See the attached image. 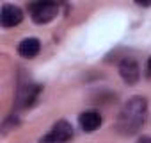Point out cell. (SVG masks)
<instances>
[{"instance_id":"6da1fadb","label":"cell","mask_w":151,"mask_h":143,"mask_svg":"<svg viewBox=\"0 0 151 143\" xmlns=\"http://www.w3.org/2000/svg\"><path fill=\"white\" fill-rule=\"evenodd\" d=\"M146 115H147V100L140 95L132 97L119 111L117 123H116L117 132L123 136H132L139 132V129L146 122Z\"/></svg>"},{"instance_id":"7a4b0ae2","label":"cell","mask_w":151,"mask_h":143,"mask_svg":"<svg viewBox=\"0 0 151 143\" xmlns=\"http://www.w3.org/2000/svg\"><path fill=\"white\" fill-rule=\"evenodd\" d=\"M29 13L36 23L43 25L52 22L59 15V6L55 2H34V4H29Z\"/></svg>"},{"instance_id":"3957f363","label":"cell","mask_w":151,"mask_h":143,"mask_svg":"<svg viewBox=\"0 0 151 143\" xmlns=\"http://www.w3.org/2000/svg\"><path fill=\"white\" fill-rule=\"evenodd\" d=\"M71 138H73V125L66 120H59L39 139V143H68Z\"/></svg>"},{"instance_id":"277c9868","label":"cell","mask_w":151,"mask_h":143,"mask_svg":"<svg viewBox=\"0 0 151 143\" xmlns=\"http://www.w3.org/2000/svg\"><path fill=\"white\" fill-rule=\"evenodd\" d=\"M43 86L36 84V82H25L18 86V95H16V102L20 107H30L34 106V102L37 100L39 93H41Z\"/></svg>"},{"instance_id":"5b68a950","label":"cell","mask_w":151,"mask_h":143,"mask_svg":"<svg viewBox=\"0 0 151 143\" xmlns=\"http://www.w3.org/2000/svg\"><path fill=\"white\" fill-rule=\"evenodd\" d=\"M119 75H121V79L128 86H133V84L139 82V79H140V68H139V64H137V61L133 57H124L119 63Z\"/></svg>"},{"instance_id":"8992f818","label":"cell","mask_w":151,"mask_h":143,"mask_svg":"<svg viewBox=\"0 0 151 143\" xmlns=\"http://www.w3.org/2000/svg\"><path fill=\"white\" fill-rule=\"evenodd\" d=\"M22 20H23V13H22L20 7L11 6V4H4L2 6V11H0V25H2L4 29L20 25Z\"/></svg>"},{"instance_id":"52a82bcc","label":"cell","mask_w":151,"mask_h":143,"mask_svg":"<svg viewBox=\"0 0 151 143\" xmlns=\"http://www.w3.org/2000/svg\"><path fill=\"white\" fill-rule=\"evenodd\" d=\"M101 115L98 111H84L78 116V123L86 132H94L100 125H101Z\"/></svg>"},{"instance_id":"ba28073f","label":"cell","mask_w":151,"mask_h":143,"mask_svg":"<svg viewBox=\"0 0 151 143\" xmlns=\"http://www.w3.org/2000/svg\"><path fill=\"white\" fill-rule=\"evenodd\" d=\"M39 50H41V41L37 38H25L18 45V54L22 57H27V59L36 57L39 54Z\"/></svg>"},{"instance_id":"9c48e42d","label":"cell","mask_w":151,"mask_h":143,"mask_svg":"<svg viewBox=\"0 0 151 143\" xmlns=\"http://www.w3.org/2000/svg\"><path fill=\"white\" fill-rule=\"evenodd\" d=\"M139 143H151V138H149V136H144V138L139 139Z\"/></svg>"},{"instance_id":"30bf717a","label":"cell","mask_w":151,"mask_h":143,"mask_svg":"<svg viewBox=\"0 0 151 143\" xmlns=\"http://www.w3.org/2000/svg\"><path fill=\"white\" fill-rule=\"evenodd\" d=\"M147 75L151 77V57L147 59Z\"/></svg>"}]
</instances>
